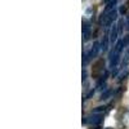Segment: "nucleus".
Returning a JSON list of instances; mask_svg holds the SVG:
<instances>
[{
    "mask_svg": "<svg viewBox=\"0 0 129 129\" xmlns=\"http://www.w3.org/2000/svg\"><path fill=\"white\" fill-rule=\"evenodd\" d=\"M83 36H84V41H88L90 39V25L87 21L83 22Z\"/></svg>",
    "mask_w": 129,
    "mask_h": 129,
    "instance_id": "obj_4",
    "label": "nucleus"
},
{
    "mask_svg": "<svg viewBox=\"0 0 129 129\" xmlns=\"http://www.w3.org/2000/svg\"><path fill=\"white\" fill-rule=\"evenodd\" d=\"M102 111H105V107H102V106H101V107H97V109H95L93 112H94V114H101Z\"/></svg>",
    "mask_w": 129,
    "mask_h": 129,
    "instance_id": "obj_10",
    "label": "nucleus"
},
{
    "mask_svg": "<svg viewBox=\"0 0 129 129\" xmlns=\"http://www.w3.org/2000/svg\"><path fill=\"white\" fill-rule=\"evenodd\" d=\"M92 129H93V128H92ZM94 129H101V128H98V126H97V128H94Z\"/></svg>",
    "mask_w": 129,
    "mask_h": 129,
    "instance_id": "obj_15",
    "label": "nucleus"
},
{
    "mask_svg": "<svg viewBox=\"0 0 129 129\" xmlns=\"http://www.w3.org/2000/svg\"><path fill=\"white\" fill-rule=\"evenodd\" d=\"M103 59H98L94 64H93V72H92V75H93V78L94 79H98V78H101L100 75L101 74H103Z\"/></svg>",
    "mask_w": 129,
    "mask_h": 129,
    "instance_id": "obj_2",
    "label": "nucleus"
},
{
    "mask_svg": "<svg viewBox=\"0 0 129 129\" xmlns=\"http://www.w3.org/2000/svg\"><path fill=\"white\" fill-rule=\"evenodd\" d=\"M110 94H111V90H110V89L106 90V92H103L102 95H101V100H102V101H103V100H107V98L110 97Z\"/></svg>",
    "mask_w": 129,
    "mask_h": 129,
    "instance_id": "obj_8",
    "label": "nucleus"
},
{
    "mask_svg": "<svg viewBox=\"0 0 129 129\" xmlns=\"http://www.w3.org/2000/svg\"><path fill=\"white\" fill-rule=\"evenodd\" d=\"M121 41H123V45H124V47H126V45H128V43H129V36H125V39H124V40H121Z\"/></svg>",
    "mask_w": 129,
    "mask_h": 129,
    "instance_id": "obj_11",
    "label": "nucleus"
},
{
    "mask_svg": "<svg viewBox=\"0 0 129 129\" xmlns=\"http://www.w3.org/2000/svg\"><path fill=\"white\" fill-rule=\"evenodd\" d=\"M124 45H123V41H117L116 43V45L112 48V50L110 52V67H116L117 66V63H119L120 61V57H121V50H123Z\"/></svg>",
    "mask_w": 129,
    "mask_h": 129,
    "instance_id": "obj_1",
    "label": "nucleus"
},
{
    "mask_svg": "<svg viewBox=\"0 0 129 129\" xmlns=\"http://www.w3.org/2000/svg\"><path fill=\"white\" fill-rule=\"evenodd\" d=\"M126 25H128V31H129V16H128V18H126Z\"/></svg>",
    "mask_w": 129,
    "mask_h": 129,
    "instance_id": "obj_13",
    "label": "nucleus"
},
{
    "mask_svg": "<svg viewBox=\"0 0 129 129\" xmlns=\"http://www.w3.org/2000/svg\"><path fill=\"white\" fill-rule=\"evenodd\" d=\"M117 34H119V28H117L116 25H114L112 28H111V32H110V41H111V44H114V43L116 41Z\"/></svg>",
    "mask_w": 129,
    "mask_h": 129,
    "instance_id": "obj_5",
    "label": "nucleus"
},
{
    "mask_svg": "<svg viewBox=\"0 0 129 129\" xmlns=\"http://www.w3.org/2000/svg\"><path fill=\"white\" fill-rule=\"evenodd\" d=\"M125 10H126V8H125V7H121V8H120V13L124 14V13H125Z\"/></svg>",
    "mask_w": 129,
    "mask_h": 129,
    "instance_id": "obj_12",
    "label": "nucleus"
},
{
    "mask_svg": "<svg viewBox=\"0 0 129 129\" xmlns=\"http://www.w3.org/2000/svg\"><path fill=\"white\" fill-rule=\"evenodd\" d=\"M109 35H105L103 36V40H102V43H101V49L103 50V52H107V49H109Z\"/></svg>",
    "mask_w": 129,
    "mask_h": 129,
    "instance_id": "obj_7",
    "label": "nucleus"
},
{
    "mask_svg": "<svg viewBox=\"0 0 129 129\" xmlns=\"http://www.w3.org/2000/svg\"><path fill=\"white\" fill-rule=\"evenodd\" d=\"M88 121L92 123V124H101L102 120H103V114H92L89 117H87Z\"/></svg>",
    "mask_w": 129,
    "mask_h": 129,
    "instance_id": "obj_3",
    "label": "nucleus"
},
{
    "mask_svg": "<svg viewBox=\"0 0 129 129\" xmlns=\"http://www.w3.org/2000/svg\"><path fill=\"white\" fill-rule=\"evenodd\" d=\"M106 129H111V128H106Z\"/></svg>",
    "mask_w": 129,
    "mask_h": 129,
    "instance_id": "obj_16",
    "label": "nucleus"
},
{
    "mask_svg": "<svg viewBox=\"0 0 129 129\" xmlns=\"http://www.w3.org/2000/svg\"><path fill=\"white\" fill-rule=\"evenodd\" d=\"M128 63H129V49H128L126 54H125V58H124V61H123V67H124V66H126Z\"/></svg>",
    "mask_w": 129,
    "mask_h": 129,
    "instance_id": "obj_9",
    "label": "nucleus"
},
{
    "mask_svg": "<svg viewBox=\"0 0 129 129\" xmlns=\"http://www.w3.org/2000/svg\"><path fill=\"white\" fill-rule=\"evenodd\" d=\"M105 2H106V3H110V2H112V0H105Z\"/></svg>",
    "mask_w": 129,
    "mask_h": 129,
    "instance_id": "obj_14",
    "label": "nucleus"
},
{
    "mask_svg": "<svg viewBox=\"0 0 129 129\" xmlns=\"http://www.w3.org/2000/svg\"><path fill=\"white\" fill-rule=\"evenodd\" d=\"M100 49H101L100 43H94V44H93V48H92V49H90V52L88 53V54H89V57H90V58H94L97 54H98Z\"/></svg>",
    "mask_w": 129,
    "mask_h": 129,
    "instance_id": "obj_6",
    "label": "nucleus"
}]
</instances>
